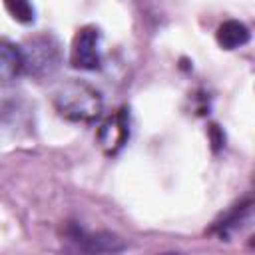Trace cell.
<instances>
[{"label": "cell", "mask_w": 255, "mask_h": 255, "mask_svg": "<svg viewBox=\"0 0 255 255\" xmlns=\"http://www.w3.org/2000/svg\"><path fill=\"white\" fill-rule=\"evenodd\" d=\"M54 108L68 122L90 124L100 118L104 110V100L102 94L88 82L70 80L56 90Z\"/></svg>", "instance_id": "6da1fadb"}, {"label": "cell", "mask_w": 255, "mask_h": 255, "mask_svg": "<svg viewBox=\"0 0 255 255\" xmlns=\"http://www.w3.org/2000/svg\"><path fill=\"white\" fill-rule=\"evenodd\" d=\"M20 50L24 60V74L32 78L44 80L52 76L62 64V50L52 34H36L28 38Z\"/></svg>", "instance_id": "7a4b0ae2"}, {"label": "cell", "mask_w": 255, "mask_h": 255, "mask_svg": "<svg viewBox=\"0 0 255 255\" xmlns=\"http://www.w3.org/2000/svg\"><path fill=\"white\" fill-rule=\"evenodd\" d=\"M68 241L84 253H122L126 251L124 239L110 231H86L78 223H70L66 229Z\"/></svg>", "instance_id": "3957f363"}, {"label": "cell", "mask_w": 255, "mask_h": 255, "mask_svg": "<svg viewBox=\"0 0 255 255\" xmlns=\"http://www.w3.org/2000/svg\"><path fill=\"white\" fill-rule=\"evenodd\" d=\"M70 64L76 70H98L102 66L100 30L96 26H84L76 32L70 48Z\"/></svg>", "instance_id": "277c9868"}, {"label": "cell", "mask_w": 255, "mask_h": 255, "mask_svg": "<svg viewBox=\"0 0 255 255\" xmlns=\"http://www.w3.org/2000/svg\"><path fill=\"white\" fill-rule=\"evenodd\" d=\"M129 139V114L120 108L110 118H106L98 129V145L106 155H118Z\"/></svg>", "instance_id": "5b68a950"}, {"label": "cell", "mask_w": 255, "mask_h": 255, "mask_svg": "<svg viewBox=\"0 0 255 255\" xmlns=\"http://www.w3.org/2000/svg\"><path fill=\"white\" fill-rule=\"evenodd\" d=\"M24 74L22 50L10 40H0V84H12Z\"/></svg>", "instance_id": "8992f818"}, {"label": "cell", "mask_w": 255, "mask_h": 255, "mask_svg": "<svg viewBox=\"0 0 255 255\" xmlns=\"http://www.w3.org/2000/svg\"><path fill=\"white\" fill-rule=\"evenodd\" d=\"M215 38H217V44L223 48V50H237L241 46H245L249 40H251V32L249 28L239 22V20H225L217 32H215Z\"/></svg>", "instance_id": "52a82bcc"}, {"label": "cell", "mask_w": 255, "mask_h": 255, "mask_svg": "<svg viewBox=\"0 0 255 255\" xmlns=\"http://www.w3.org/2000/svg\"><path fill=\"white\" fill-rule=\"evenodd\" d=\"M251 219V201L235 205L231 211H227L219 221L213 223V231L219 237H229L231 233L239 231L247 221Z\"/></svg>", "instance_id": "ba28073f"}, {"label": "cell", "mask_w": 255, "mask_h": 255, "mask_svg": "<svg viewBox=\"0 0 255 255\" xmlns=\"http://www.w3.org/2000/svg\"><path fill=\"white\" fill-rule=\"evenodd\" d=\"M4 6L8 14L20 24H32L36 18V10L30 0H4Z\"/></svg>", "instance_id": "9c48e42d"}]
</instances>
